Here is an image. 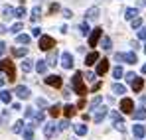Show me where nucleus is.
Segmentation results:
<instances>
[{
  "mask_svg": "<svg viewBox=\"0 0 146 140\" xmlns=\"http://www.w3.org/2000/svg\"><path fill=\"white\" fill-rule=\"evenodd\" d=\"M14 14H16V18H22V16H26V8H24V6L16 8V10H14Z\"/></svg>",
  "mask_w": 146,
  "mask_h": 140,
  "instance_id": "36",
  "label": "nucleus"
},
{
  "mask_svg": "<svg viewBox=\"0 0 146 140\" xmlns=\"http://www.w3.org/2000/svg\"><path fill=\"white\" fill-rule=\"evenodd\" d=\"M136 14H138V10H136V8H126L124 18H126V20H134V18H136Z\"/></svg>",
  "mask_w": 146,
  "mask_h": 140,
  "instance_id": "18",
  "label": "nucleus"
},
{
  "mask_svg": "<svg viewBox=\"0 0 146 140\" xmlns=\"http://www.w3.org/2000/svg\"><path fill=\"white\" fill-rule=\"evenodd\" d=\"M38 20H40V8H34L30 14V22H38Z\"/></svg>",
  "mask_w": 146,
  "mask_h": 140,
  "instance_id": "30",
  "label": "nucleus"
},
{
  "mask_svg": "<svg viewBox=\"0 0 146 140\" xmlns=\"http://www.w3.org/2000/svg\"><path fill=\"white\" fill-rule=\"evenodd\" d=\"M42 120H44V113H38V115H34V124H40ZM34 124H32V126H34Z\"/></svg>",
  "mask_w": 146,
  "mask_h": 140,
  "instance_id": "40",
  "label": "nucleus"
},
{
  "mask_svg": "<svg viewBox=\"0 0 146 140\" xmlns=\"http://www.w3.org/2000/svg\"><path fill=\"white\" fill-rule=\"evenodd\" d=\"M109 71V59H99L97 61V75H105Z\"/></svg>",
  "mask_w": 146,
  "mask_h": 140,
  "instance_id": "9",
  "label": "nucleus"
},
{
  "mask_svg": "<svg viewBox=\"0 0 146 140\" xmlns=\"http://www.w3.org/2000/svg\"><path fill=\"white\" fill-rule=\"evenodd\" d=\"M132 117L136 120H144L146 118V109H138V111H132Z\"/></svg>",
  "mask_w": 146,
  "mask_h": 140,
  "instance_id": "20",
  "label": "nucleus"
},
{
  "mask_svg": "<svg viewBox=\"0 0 146 140\" xmlns=\"http://www.w3.org/2000/svg\"><path fill=\"white\" fill-rule=\"evenodd\" d=\"M16 97H20V99H28L30 97V89L28 87H24V85H16Z\"/></svg>",
  "mask_w": 146,
  "mask_h": 140,
  "instance_id": "10",
  "label": "nucleus"
},
{
  "mask_svg": "<svg viewBox=\"0 0 146 140\" xmlns=\"http://www.w3.org/2000/svg\"><path fill=\"white\" fill-rule=\"evenodd\" d=\"M22 71H24V73H30V71H32V61H30V59H28V61H22Z\"/></svg>",
  "mask_w": 146,
  "mask_h": 140,
  "instance_id": "34",
  "label": "nucleus"
},
{
  "mask_svg": "<svg viewBox=\"0 0 146 140\" xmlns=\"http://www.w3.org/2000/svg\"><path fill=\"white\" fill-rule=\"evenodd\" d=\"M61 65H63V69H71L73 67V57H71V53H61Z\"/></svg>",
  "mask_w": 146,
  "mask_h": 140,
  "instance_id": "7",
  "label": "nucleus"
},
{
  "mask_svg": "<svg viewBox=\"0 0 146 140\" xmlns=\"http://www.w3.org/2000/svg\"><path fill=\"white\" fill-rule=\"evenodd\" d=\"M83 79H87V81H95V73H91V71H87V73L83 75Z\"/></svg>",
  "mask_w": 146,
  "mask_h": 140,
  "instance_id": "44",
  "label": "nucleus"
},
{
  "mask_svg": "<svg viewBox=\"0 0 146 140\" xmlns=\"http://www.w3.org/2000/svg\"><path fill=\"white\" fill-rule=\"evenodd\" d=\"M0 73H6L10 81L16 79V69H14V63H12L10 59H2V61H0Z\"/></svg>",
  "mask_w": 146,
  "mask_h": 140,
  "instance_id": "2",
  "label": "nucleus"
},
{
  "mask_svg": "<svg viewBox=\"0 0 146 140\" xmlns=\"http://www.w3.org/2000/svg\"><path fill=\"white\" fill-rule=\"evenodd\" d=\"M34 115H36L34 109H28V111H26V118H34Z\"/></svg>",
  "mask_w": 146,
  "mask_h": 140,
  "instance_id": "49",
  "label": "nucleus"
},
{
  "mask_svg": "<svg viewBox=\"0 0 146 140\" xmlns=\"http://www.w3.org/2000/svg\"><path fill=\"white\" fill-rule=\"evenodd\" d=\"M49 65H55V51L49 53Z\"/></svg>",
  "mask_w": 146,
  "mask_h": 140,
  "instance_id": "47",
  "label": "nucleus"
},
{
  "mask_svg": "<svg viewBox=\"0 0 146 140\" xmlns=\"http://www.w3.org/2000/svg\"><path fill=\"white\" fill-rule=\"evenodd\" d=\"M53 46H55V40L51 36H42L40 38V49L48 51V49H53Z\"/></svg>",
  "mask_w": 146,
  "mask_h": 140,
  "instance_id": "3",
  "label": "nucleus"
},
{
  "mask_svg": "<svg viewBox=\"0 0 146 140\" xmlns=\"http://www.w3.org/2000/svg\"><path fill=\"white\" fill-rule=\"evenodd\" d=\"M113 93L115 95H124L126 93V87L121 85V83H115V85H113Z\"/></svg>",
  "mask_w": 146,
  "mask_h": 140,
  "instance_id": "19",
  "label": "nucleus"
},
{
  "mask_svg": "<svg viewBox=\"0 0 146 140\" xmlns=\"http://www.w3.org/2000/svg\"><path fill=\"white\" fill-rule=\"evenodd\" d=\"M24 140H34V128L32 126H28L24 130Z\"/></svg>",
  "mask_w": 146,
  "mask_h": 140,
  "instance_id": "32",
  "label": "nucleus"
},
{
  "mask_svg": "<svg viewBox=\"0 0 146 140\" xmlns=\"http://www.w3.org/2000/svg\"><path fill=\"white\" fill-rule=\"evenodd\" d=\"M130 46H132V49H138V47H140V46H138V42H130Z\"/></svg>",
  "mask_w": 146,
  "mask_h": 140,
  "instance_id": "55",
  "label": "nucleus"
},
{
  "mask_svg": "<svg viewBox=\"0 0 146 140\" xmlns=\"http://www.w3.org/2000/svg\"><path fill=\"white\" fill-rule=\"evenodd\" d=\"M99 105H101V97H95V99L91 101V109L95 111V107H99Z\"/></svg>",
  "mask_w": 146,
  "mask_h": 140,
  "instance_id": "41",
  "label": "nucleus"
},
{
  "mask_svg": "<svg viewBox=\"0 0 146 140\" xmlns=\"http://www.w3.org/2000/svg\"><path fill=\"white\" fill-rule=\"evenodd\" d=\"M115 59H117V61H124V55H122V53H117Z\"/></svg>",
  "mask_w": 146,
  "mask_h": 140,
  "instance_id": "53",
  "label": "nucleus"
},
{
  "mask_svg": "<svg viewBox=\"0 0 146 140\" xmlns=\"http://www.w3.org/2000/svg\"><path fill=\"white\" fill-rule=\"evenodd\" d=\"M12 130H14L16 134H20V132L24 130V120H16V122H14V126H12Z\"/></svg>",
  "mask_w": 146,
  "mask_h": 140,
  "instance_id": "24",
  "label": "nucleus"
},
{
  "mask_svg": "<svg viewBox=\"0 0 146 140\" xmlns=\"http://www.w3.org/2000/svg\"><path fill=\"white\" fill-rule=\"evenodd\" d=\"M49 12H51V14H55V12H59V4H57V2H53V4L49 6Z\"/></svg>",
  "mask_w": 146,
  "mask_h": 140,
  "instance_id": "43",
  "label": "nucleus"
},
{
  "mask_svg": "<svg viewBox=\"0 0 146 140\" xmlns=\"http://www.w3.org/2000/svg\"><path fill=\"white\" fill-rule=\"evenodd\" d=\"M105 115H107V109H105V107H101V109H97V113L93 115V120H95V122L99 124V122H103Z\"/></svg>",
  "mask_w": 146,
  "mask_h": 140,
  "instance_id": "13",
  "label": "nucleus"
},
{
  "mask_svg": "<svg viewBox=\"0 0 146 140\" xmlns=\"http://www.w3.org/2000/svg\"><path fill=\"white\" fill-rule=\"evenodd\" d=\"M40 34H42L40 28H34V30H32V36H40Z\"/></svg>",
  "mask_w": 146,
  "mask_h": 140,
  "instance_id": "54",
  "label": "nucleus"
},
{
  "mask_svg": "<svg viewBox=\"0 0 146 140\" xmlns=\"http://www.w3.org/2000/svg\"><path fill=\"white\" fill-rule=\"evenodd\" d=\"M79 34H81V36H87V34H89V24L87 22L79 24Z\"/></svg>",
  "mask_w": 146,
  "mask_h": 140,
  "instance_id": "26",
  "label": "nucleus"
},
{
  "mask_svg": "<svg viewBox=\"0 0 146 140\" xmlns=\"http://www.w3.org/2000/svg\"><path fill=\"white\" fill-rule=\"evenodd\" d=\"M59 113H61V107H59V105H53V107L49 109V115H51V117H59Z\"/></svg>",
  "mask_w": 146,
  "mask_h": 140,
  "instance_id": "33",
  "label": "nucleus"
},
{
  "mask_svg": "<svg viewBox=\"0 0 146 140\" xmlns=\"http://www.w3.org/2000/svg\"><path fill=\"white\" fill-rule=\"evenodd\" d=\"M132 132H134V136H136L138 140H142V138H144V134H146V128L142 126V124H134Z\"/></svg>",
  "mask_w": 146,
  "mask_h": 140,
  "instance_id": "12",
  "label": "nucleus"
},
{
  "mask_svg": "<svg viewBox=\"0 0 146 140\" xmlns=\"http://www.w3.org/2000/svg\"><path fill=\"white\" fill-rule=\"evenodd\" d=\"M30 40H32V38H30V36H26V34H18V38H16V42H18V44H30Z\"/></svg>",
  "mask_w": 146,
  "mask_h": 140,
  "instance_id": "27",
  "label": "nucleus"
},
{
  "mask_svg": "<svg viewBox=\"0 0 146 140\" xmlns=\"http://www.w3.org/2000/svg\"><path fill=\"white\" fill-rule=\"evenodd\" d=\"M2 16H4L6 20L12 18V16H14V8H12V6H4V8H2Z\"/></svg>",
  "mask_w": 146,
  "mask_h": 140,
  "instance_id": "21",
  "label": "nucleus"
},
{
  "mask_svg": "<svg viewBox=\"0 0 146 140\" xmlns=\"http://www.w3.org/2000/svg\"><path fill=\"white\" fill-rule=\"evenodd\" d=\"M142 87H144V79H142V77H134V81H132V91H134V93H140Z\"/></svg>",
  "mask_w": 146,
  "mask_h": 140,
  "instance_id": "11",
  "label": "nucleus"
},
{
  "mask_svg": "<svg viewBox=\"0 0 146 140\" xmlns=\"http://www.w3.org/2000/svg\"><path fill=\"white\" fill-rule=\"evenodd\" d=\"M73 130H75V134H79V136L87 134V126H85V124H75V126H73Z\"/></svg>",
  "mask_w": 146,
  "mask_h": 140,
  "instance_id": "23",
  "label": "nucleus"
},
{
  "mask_svg": "<svg viewBox=\"0 0 146 140\" xmlns=\"http://www.w3.org/2000/svg\"><path fill=\"white\" fill-rule=\"evenodd\" d=\"M124 61H126V63H130V65H132V63H136V53H134V51L124 53Z\"/></svg>",
  "mask_w": 146,
  "mask_h": 140,
  "instance_id": "22",
  "label": "nucleus"
},
{
  "mask_svg": "<svg viewBox=\"0 0 146 140\" xmlns=\"http://www.w3.org/2000/svg\"><path fill=\"white\" fill-rule=\"evenodd\" d=\"M61 83H63V81H61L59 75H48V77H46V85H49V87H55V89H57V87H61Z\"/></svg>",
  "mask_w": 146,
  "mask_h": 140,
  "instance_id": "5",
  "label": "nucleus"
},
{
  "mask_svg": "<svg viewBox=\"0 0 146 140\" xmlns=\"http://www.w3.org/2000/svg\"><path fill=\"white\" fill-rule=\"evenodd\" d=\"M6 32H8V30H6V28H4V26L0 24V34H6Z\"/></svg>",
  "mask_w": 146,
  "mask_h": 140,
  "instance_id": "58",
  "label": "nucleus"
},
{
  "mask_svg": "<svg viewBox=\"0 0 146 140\" xmlns=\"http://www.w3.org/2000/svg\"><path fill=\"white\" fill-rule=\"evenodd\" d=\"M4 83H6V79L2 77V73H0V87H4Z\"/></svg>",
  "mask_w": 146,
  "mask_h": 140,
  "instance_id": "57",
  "label": "nucleus"
},
{
  "mask_svg": "<svg viewBox=\"0 0 146 140\" xmlns=\"http://www.w3.org/2000/svg\"><path fill=\"white\" fill-rule=\"evenodd\" d=\"M20 30H22V24H20V22H18V24H14V26L10 28V32H12L14 36H16V34H20Z\"/></svg>",
  "mask_w": 146,
  "mask_h": 140,
  "instance_id": "38",
  "label": "nucleus"
},
{
  "mask_svg": "<svg viewBox=\"0 0 146 140\" xmlns=\"http://www.w3.org/2000/svg\"><path fill=\"white\" fill-rule=\"evenodd\" d=\"M115 128H117V130H121V132H124V130H126V126H124V122H115Z\"/></svg>",
  "mask_w": 146,
  "mask_h": 140,
  "instance_id": "42",
  "label": "nucleus"
},
{
  "mask_svg": "<svg viewBox=\"0 0 146 140\" xmlns=\"http://www.w3.org/2000/svg\"><path fill=\"white\" fill-rule=\"evenodd\" d=\"M138 38H140V40H146V28H140V30H138Z\"/></svg>",
  "mask_w": 146,
  "mask_h": 140,
  "instance_id": "46",
  "label": "nucleus"
},
{
  "mask_svg": "<svg viewBox=\"0 0 146 140\" xmlns=\"http://www.w3.org/2000/svg\"><path fill=\"white\" fill-rule=\"evenodd\" d=\"M111 120H115V122H121L122 120V117L117 113V111H111Z\"/></svg>",
  "mask_w": 146,
  "mask_h": 140,
  "instance_id": "37",
  "label": "nucleus"
},
{
  "mask_svg": "<svg viewBox=\"0 0 146 140\" xmlns=\"http://www.w3.org/2000/svg\"><path fill=\"white\" fill-rule=\"evenodd\" d=\"M61 14H63V16H65V18H71V16H73V12H71V10H67V8H65V10H63V12H61Z\"/></svg>",
  "mask_w": 146,
  "mask_h": 140,
  "instance_id": "51",
  "label": "nucleus"
},
{
  "mask_svg": "<svg viewBox=\"0 0 146 140\" xmlns=\"http://www.w3.org/2000/svg\"><path fill=\"white\" fill-rule=\"evenodd\" d=\"M99 89H101V83H95V85H93V93H95V91H99Z\"/></svg>",
  "mask_w": 146,
  "mask_h": 140,
  "instance_id": "56",
  "label": "nucleus"
},
{
  "mask_svg": "<svg viewBox=\"0 0 146 140\" xmlns=\"http://www.w3.org/2000/svg\"><path fill=\"white\" fill-rule=\"evenodd\" d=\"M113 77H115V79H121L122 77V67H115V69H113Z\"/></svg>",
  "mask_w": 146,
  "mask_h": 140,
  "instance_id": "39",
  "label": "nucleus"
},
{
  "mask_svg": "<svg viewBox=\"0 0 146 140\" xmlns=\"http://www.w3.org/2000/svg\"><path fill=\"white\" fill-rule=\"evenodd\" d=\"M97 61H99V53L97 51H91V53L85 57V63H87V65H95Z\"/></svg>",
  "mask_w": 146,
  "mask_h": 140,
  "instance_id": "14",
  "label": "nucleus"
},
{
  "mask_svg": "<svg viewBox=\"0 0 146 140\" xmlns=\"http://www.w3.org/2000/svg\"><path fill=\"white\" fill-rule=\"evenodd\" d=\"M12 53H14V57H24V55H28V47H18Z\"/></svg>",
  "mask_w": 146,
  "mask_h": 140,
  "instance_id": "25",
  "label": "nucleus"
},
{
  "mask_svg": "<svg viewBox=\"0 0 146 140\" xmlns=\"http://www.w3.org/2000/svg\"><path fill=\"white\" fill-rule=\"evenodd\" d=\"M8 118H10V111L6 109V111H2V115H0V124H8Z\"/></svg>",
  "mask_w": 146,
  "mask_h": 140,
  "instance_id": "28",
  "label": "nucleus"
},
{
  "mask_svg": "<svg viewBox=\"0 0 146 140\" xmlns=\"http://www.w3.org/2000/svg\"><path fill=\"white\" fill-rule=\"evenodd\" d=\"M73 89H75V93L79 95V97H85V93H87V89H85V85H83V73H75L73 75Z\"/></svg>",
  "mask_w": 146,
  "mask_h": 140,
  "instance_id": "1",
  "label": "nucleus"
},
{
  "mask_svg": "<svg viewBox=\"0 0 146 140\" xmlns=\"http://www.w3.org/2000/svg\"><path fill=\"white\" fill-rule=\"evenodd\" d=\"M65 128H69V120L67 118H63V120H59L57 122V130L61 132V130H65Z\"/></svg>",
  "mask_w": 146,
  "mask_h": 140,
  "instance_id": "31",
  "label": "nucleus"
},
{
  "mask_svg": "<svg viewBox=\"0 0 146 140\" xmlns=\"http://www.w3.org/2000/svg\"><path fill=\"white\" fill-rule=\"evenodd\" d=\"M59 130H57V124L55 122H48L46 126H44V134L48 136V138H51V136H55Z\"/></svg>",
  "mask_w": 146,
  "mask_h": 140,
  "instance_id": "6",
  "label": "nucleus"
},
{
  "mask_svg": "<svg viewBox=\"0 0 146 140\" xmlns=\"http://www.w3.org/2000/svg\"><path fill=\"white\" fill-rule=\"evenodd\" d=\"M101 36H103V28H95V30L89 34V46L95 47L99 44V40H101Z\"/></svg>",
  "mask_w": 146,
  "mask_h": 140,
  "instance_id": "4",
  "label": "nucleus"
},
{
  "mask_svg": "<svg viewBox=\"0 0 146 140\" xmlns=\"http://www.w3.org/2000/svg\"><path fill=\"white\" fill-rule=\"evenodd\" d=\"M140 26H142V20L140 18H134L132 20V28H140Z\"/></svg>",
  "mask_w": 146,
  "mask_h": 140,
  "instance_id": "45",
  "label": "nucleus"
},
{
  "mask_svg": "<svg viewBox=\"0 0 146 140\" xmlns=\"http://www.w3.org/2000/svg\"><path fill=\"white\" fill-rule=\"evenodd\" d=\"M36 69H38V73H42V75H44V73L48 71V61H44V59H40V61L36 63Z\"/></svg>",
  "mask_w": 146,
  "mask_h": 140,
  "instance_id": "16",
  "label": "nucleus"
},
{
  "mask_svg": "<svg viewBox=\"0 0 146 140\" xmlns=\"http://www.w3.org/2000/svg\"><path fill=\"white\" fill-rule=\"evenodd\" d=\"M101 46H103V49H111V46H113V42H111V38H103V42H101Z\"/></svg>",
  "mask_w": 146,
  "mask_h": 140,
  "instance_id": "35",
  "label": "nucleus"
},
{
  "mask_svg": "<svg viewBox=\"0 0 146 140\" xmlns=\"http://www.w3.org/2000/svg\"><path fill=\"white\" fill-rule=\"evenodd\" d=\"M0 101H2V103H10V101H12L10 91H2V93H0Z\"/></svg>",
  "mask_w": 146,
  "mask_h": 140,
  "instance_id": "29",
  "label": "nucleus"
},
{
  "mask_svg": "<svg viewBox=\"0 0 146 140\" xmlns=\"http://www.w3.org/2000/svg\"><path fill=\"white\" fill-rule=\"evenodd\" d=\"M75 113H77V107H73V105H65L63 107V115L65 117H73Z\"/></svg>",
  "mask_w": 146,
  "mask_h": 140,
  "instance_id": "17",
  "label": "nucleus"
},
{
  "mask_svg": "<svg viewBox=\"0 0 146 140\" xmlns=\"http://www.w3.org/2000/svg\"><path fill=\"white\" fill-rule=\"evenodd\" d=\"M144 53H146V44H144Z\"/></svg>",
  "mask_w": 146,
  "mask_h": 140,
  "instance_id": "60",
  "label": "nucleus"
},
{
  "mask_svg": "<svg viewBox=\"0 0 146 140\" xmlns=\"http://www.w3.org/2000/svg\"><path fill=\"white\" fill-rule=\"evenodd\" d=\"M134 77H136L134 73H126V81H128V83H132V81H134Z\"/></svg>",
  "mask_w": 146,
  "mask_h": 140,
  "instance_id": "50",
  "label": "nucleus"
},
{
  "mask_svg": "<svg viewBox=\"0 0 146 140\" xmlns=\"http://www.w3.org/2000/svg\"><path fill=\"white\" fill-rule=\"evenodd\" d=\"M99 18V8H89L87 10V20L85 22H93V20H97Z\"/></svg>",
  "mask_w": 146,
  "mask_h": 140,
  "instance_id": "15",
  "label": "nucleus"
},
{
  "mask_svg": "<svg viewBox=\"0 0 146 140\" xmlns=\"http://www.w3.org/2000/svg\"><path fill=\"white\" fill-rule=\"evenodd\" d=\"M4 53H6V44H4V42H0V57H2Z\"/></svg>",
  "mask_w": 146,
  "mask_h": 140,
  "instance_id": "48",
  "label": "nucleus"
},
{
  "mask_svg": "<svg viewBox=\"0 0 146 140\" xmlns=\"http://www.w3.org/2000/svg\"><path fill=\"white\" fill-rule=\"evenodd\" d=\"M142 73H146V65H142Z\"/></svg>",
  "mask_w": 146,
  "mask_h": 140,
  "instance_id": "59",
  "label": "nucleus"
},
{
  "mask_svg": "<svg viewBox=\"0 0 146 140\" xmlns=\"http://www.w3.org/2000/svg\"><path fill=\"white\" fill-rule=\"evenodd\" d=\"M132 107H134V103H132V99H122L121 101V111L122 113H132Z\"/></svg>",
  "mask_w": 146,
  "mask_h": 140,
  "instance_id": "8",
  "label": "nucleus"
},
{
  "mask_svg": "<svg viewBox=\"0 0 146 140\" xmlns=\"http://www.w3.org/2000/svg\"><path fill=\"white\" fill-rule=\"evenodd\" d=\"M85 107V99H79V103H77V109H83Z\"/></svg>",
  "mask_w": 146,
  "mask_h": 140,
  "instance_id": "52",
  "label": "nucleus"
}]
</instances>
